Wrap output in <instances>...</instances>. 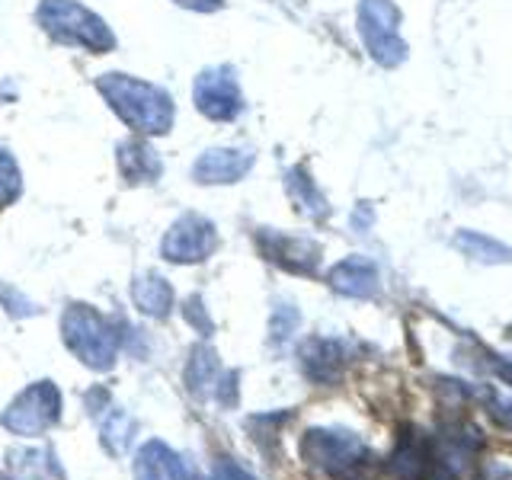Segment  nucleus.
Returning <instances> with one entry per match:
<instances>
[{"mask_svg": "<svg viewBox=\"0 0 512 480\" xmlns=\"http://www.w3.org/2000/svg\"><path fill=\"white\" fill-rule=\"evenodd\" d=\"M330 288L346 298H375L378 295V266L368 256H349L330 269Z\"/></svg>", "mask_w": 512, "mask_h": 480, "instance_id": "9b49d317", "label": "nucleus"}, {"mask_svg": "<svg viewBox=\"0 0 512 480\" xmlns=\"http://www.w3.org/2000/svg\"><path fill=\"white\" fill-rule=\"evenodd\" d=\"M215 247H218L215 224L196 212L176 218L164 237V256L170 263H202L205 256L215 253Z\"/></svg>", "mask_w": 512, "mask_h": 480, "instance_id": "6e6552de", "label": "nucleus"}, {"mask_svg": "<svg viewBox=\"0 0 512 480\" xmlns=\"http://www.w3.org/2000/svg\"><path fill=\"white\" fill-rule=\"evenodd\" d=\"M352 221H356V228H368V224H372V208L368 205H362L356 215H352Z\"/></svg>", "mask_w": 512, "mask_h": 480, "instance_id": "bb28decb", "label": "nucleus"}, {"mask_svg": "<svg viewBox=\"0 0 512 480\" xmlns=\"http://www.w3.org/2000/svg\"><path fill=\"white\" fill-rule=\"evenodd\" d=\"M221 359L212 346H196L189 352V365H186V388L192 397L205 400L208 394H215V384L221 378Z\"/></svg>", "mask_w": 512, "mask_h": 480, "instance_id": "2eb2a0df", "label": "nucleus"}, {"mask_svg": "<svg viewBox=\"0 0 512 480\" xmlns=\"http://www.w3.org/2000/svg\"><path fill=\"white\" fill-rule=\"evenodd\" d=\"M96 90L106 96L112 112L141 135H164L173 125V100L167 90L144 84L128 74H103Z\"/></svg>", "mask_w": 512, "mask_h": 480, "instance_id": "f257e3e1", "label": "nucleus"}, {"mask_svg": "<svg viewBox=\"0 0 512 480\" xmlns=\"http://www.w3.org/2000/svg\"><path fill=\"white\" fill-rule=\"evenodd\" d=\"M135 480H189V474L167 442L151 439L135 455Z\"/></svg>", "mask_w": 512, "mask_h": 480, "instance_id": "f8f14e48", "label": "nucleus"}, {"mask_svg": "<svg viewBox=\"0 0 512 480\" xmlns=\"http://www.w3.org/2000/svg\"><path fill=\"white\" fill-rule=\"evenodd\" d=\"M343 346L340 343H333V340H308L301 346V365H304V375L320 381V384H330L340 378L343 372Z\"/></svg>", "mask_w": 512, "mask_h": 480, "instance_id": "ddd939ff", "label": "nucleus"}, {"mask_svg": "<svg viewBox=\"0 0 512 480\" xmlns=\"http://www.w3.org/2000/svg\"><path fill=\"white\" fill-rule=\"evenodd\" d=\"M189 480H205V477H199V474H196V477H189Z\"/></svg>", "mask_w": 512, "mask_h": 480, "instance_id": "cd10ccee", "label": "nucleus"}, {"mask_svg": "<svg viewBox=\"0 0 512 480\" xmlns=\"http://www.w3.org/2000/svg\"><path fill=\"white\" fill-rule=\"evenodd\" d=\"M359 32L381 68H397L407 58V42L400 36V10L394 0H359Z\"/></svg>", "mask_w": 512, "mask_h": 480, "instance_id": "20e7f679", "label": "nucleus"}, {"mask_svg": "<svg viewBox=\"0 0 512 480\" xmlns=\"http://www.w3.org/2000/svg\"><path fill=\"white\" fill-rule=\"evenodd\" d=\"M250 167H253L250 148H212L192 164V176H196V183H205V186L237 183L250 173Z\"/></svg>", "mask_w": 512, "mask_h": 480, "instance_id": "9d476101", "label": "nucleus"}, {"mask_svg": "<svg viewBox=\"0 0 512 480\" xmlns=\"http://www.w3.org/2000/svg\"><path fill=\"white\" fill-rule=\"evenodd\" d=\"M455 247L464 256L477 260V263H490V266L512 263V247H506L496 237H487V234H480V231H458L455 234Z\"/></svg>", "mask_w": 512, "mask_h": 480, "instance_id": "f3484780", "label": "nucleus"}, {"mask_svg": "<svg viewBox=\"0 0 512 480\" xmlns=\"http://www.w3.org/2000/svg\"><path fill=\"white\" fill-rule=\"evenodd\" d=\"M186 320L192 327H196L199 333H212L215 330V324L208 320V314H205V308H202V298H189L186 301Z\"/></svg>", "mask_w": 512, "mask_h": 480, "instance_id": "5701e85b", "label": "nucleus"}, {"mask_svg": "<svg viewBox=\"0 0 512 480\" xmlns=\"http://www.w3.org/2000/svg\"><path fill=\"white\" fill-rule=\"evenodd\" d=\"M119 170L128 183H154L160 176V157L148 141H125L119 144Z\"/></svg>", "mask_w": 512, "mask_h": 480, "instance_id": "4468645a", "label": "nucleus"}, {"mask_svg": "<svg viewBox=\"0 0 512 480\" xmlns=\"http://www.w3.org/2000/svg\"><path fill=\"white\" fill-rule=\"evenodd\" d=\"M256 244H260L266 260H272L276 266L298 272V276H314L317 263H320V247L308 237H288V234H276V231H260L256 234Z\"/></svg>", "mask_w": 512, "mask_h": 480, "instance_id": "1a4fd4ad", "label": "nucleus"}, {"mask_svg": "<svg viewBox=\"0 0 512 480\" xmlns=\"http://www.w3.org/2000/svg\"><path fill=\"white\" fill-rule=\"evenodd\" d=\"M391 468L394 474H400L404 480H420L423 468H426V455H423V448L416 445V442H404L394 452V461H391Z\"/></svg>", "mask_w": 512, "mask_h": 480, "instance_id": "aec40b11", "label": "nucleus"}, {"mask_svg": "<svg viewBox=\"0 0 512 480\" xmlns=\"http://www.w3.org/2000/svg\"><path fill=\"white\" fill-rule=\"evenodd\" d=\"M61 336L74 356L93 372H109L119 356V330L109 320L87 308V304H71L61 317Z\"/></svg>", "mask_w": 512, "mask_h": 480, "instance_id": "f03ea898", "label": "nucleus"}, {"mask_svg": "<svg viewBox=\"0 0 512 480\" xmlns=\"http://www.w3.org/2000/svg\"><path fill=\"white\" fill-rule=\"evenodd\" d=\"M215 480H253L244 468H240L237 461L231 458H218L215 461Z\"/></svg>", "mask_w": 512, "mask_h": 480, "instance_id": "b1692460", "label": "nucleus"}, {"mask_svg": "<svg viewBox=\"0 0 512 480\" xmlns=\"http://www.w3.org/2000/svg\"><path fill=\"white\" fill-rule=\"evenodd\" d=\"M132 436H135V420L125 410L112 407V413L106 416L103 426H100L103 448H106L109 455H122L125 448H128V442H132Z\"/></svg>", "mask_w": 512, "mask_h": 480, "instance_id": "6ab92c4d", "label": "nucleus"}, {"mask_svg": "<svg viewBox=\"0 0 512 480\" xmlns=\"http://www.w3.org/2000/svg\"><path fill=\"white\" fill-rule=\"evenodd\" d=\"M301 324V314L292 304H276V311H272V320H269V336L276 343H285L288 336H292Z\"/></svg>", "mask_w": 512, "mask_h": 480, "instance_id": "412c9836", "label": "nucleus"}, {"mask_svg": "<svg viewBox=\"0 0 512 480\" xmlns=\"http://www.w3.org/2000/svg\"><path fill=\"white\" fill-rule=\"evenodd\" d=\"M61 416V394L52 381H36L13 400L4 410L0 423H4L13 436H42L45 429H52Z\"/></svg>", "mask_w": 512, "mask_h": 480, "instance_id": "423d86ee", "label": "nucleus"}, {"mask_svg": "<svg viewBox=\"0 0 512 480\" xmlns=\"http://www.w3.org/2000/svg\"><path fill=\"white\" fill-rule=\"evenodd\" d=\"M36 16L48 36H55L64 45L87 48L96 55L116 48V36L109 32V26L87 7H80L77 0H42Z\"/></svg>", "mask_w": 512, "mask_h": 480, "instance_id": "7ed1b4c3", "label": "nucleus"}, {"mask_svg": "<svg viewBox=\"0 0 512 480\" xmlns=\"http://www.w3.org/2000/svg\"><path fill=\"white\" fill-rule=\"evenodd\" d=\"M0 298L7 301V311H10V314H16V317H20V308H16V304H23V308H26L29 314L36 311V308H32V304H29V301H26V298H23L20 292L13 295V288H0Z\"/></svg>", "mask_w": 512, "mask_h": 480, "instance_id": "393cba45", "label": "nucleus"}, {"mask_svg": "<svg viewBox=\"0 0 512 480\" xmlns=\"http://www.w3.org/2000/svg\"><path fill=\"white\" fill-rule=\"evenodd\" d=\"M16 196H20V167L7 151H0V208L10 205Z\"/></svg>", "mask_w": 512, "mask_h": 480, "instance_id": "4be33fe9", "label": "nucleus"}, {"mask_svg": "<svg viewBox=\"0 0 512 480\" xmlns=\"http://www.w3.org/2000/svg\"><path fill=\"white\" fill-rule=\"evenodd\" d=\"M285 186H288V196H292V202L301 208L308 218H324L327 215V199L324 192H320L314 186V180L308 173H304L301 167H292L285 173Z\"/></svg>", "mask_w": 512, "mask_h": 480, "instance_id": "a211bd4d", "label": "nucleus"}, {"mask_svg": "<svg viewBox=\"0 0 512 480\" xmlns=\"http://www.w3.org/2000/svg\"><path fill=\"white\" fill-rule=\"evenodd\" d=\"M301 455L311 468L324 474H349L365 464L368 445L346 429H308L301 439Z\"/></svg>", "mask_w": 512, "mask_h": 480, "instance_id": "39448f33", "label": "nucleus"}, {"mask_svg": "<svg viewBox=\"0 0 512 480\" xmlns=\"http://www.w3.org/2000/svg\"><path fill=\"white\" fill-rule=\"evenodd\" d=\"M192 100L215 122H231L244 112V96H240V84L228 64L224 68H205L192 84Z\"/></svg>", "mask_w": 512, "mask_h": 480, "instance_id": "0eeeda50", "label": "nucleus"}, {"mask_svg": "<svg viewBox=\"0 0 512 480\" xmlns=\"http://www.w3.org/2000/svg\"><path fill=\"white\" fill-rule=\"evenodd\" d=\"M132 298L138 304V311L148 317H167L173 308V288L164 276H157V272H144V276L135 279Z\"/></svg>", "mask_w": 512, "mask_h": 480, "instance_id": "dca6fc26", "label": "nucleus"}, {"mask_svg": "<svg viewBox=\"0 0 512 480\" xmlns=\"http://www.w3.org/2000/svg\"><path fill=\"white\" fill-rule=\"evenodd\" d=\"M180 7H189V10H218L221 0H176Z\"/></svg>", "mask_w": 512, "mask_h": 480, "instance_id": "a878e982", "label": "nucleus"}]
</instances>
